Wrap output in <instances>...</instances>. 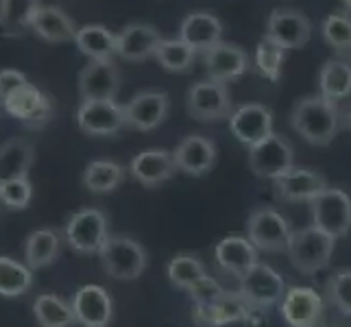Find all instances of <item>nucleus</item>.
Returning a JSON list of instances; mask_svg holds the SVG:
<instances>
[{
	"mask_svg": "<svg viewBox=\"0 0 351 327\" xmlns=\"http://www.w3.org/2000/svg\"><path fill=\"white\" fill-rule=\"evenodd\" d=\"M290 125L306 142L314 147H328L336 138L341 127V112L338 105L323 99V96H306L299 99L290 114Z\"/></svg>",
	"mask_w": 351,
	"mask_h": 327,
	"instance_id": "1",
	"label": "nucleus"
},
{
	"mask_svg": "<svg viewBox=\"0 0 351 327\" xmlns=\"http://www.w3.org/2000/svg\"><path fill=\"white\" fill-rule=\"evenodd\" d=\"M336 240L317 227H304L290 234L286 253L293 266L304 275H314L330 264Z\"/></svg>",
	"mask_w": 351,
	"mask_h": 327,
	"instance_id": "2",
	"label": "nucleus"
},
{
	"mask_svg": "<svg viewBox=\"0 0 351 327\" xmlns=\"http://www.w3.org/2000/svg\"><path fill=\"white\" fill-rule=\"evenodd\" d=\"M101 264L105 273L114 277V280L131 282L147 269V251L140 242L125 238V236H110V240L105 242L101 249Z\"/></svg>",
	"mask_w": 351,
	"mask_h": 327,
	"instance_id": "3",
	"label": "nucleus"
},
{
	"mask_svg": "<svg viewBox=\"0 0 351 327\" xmlns=\"http://www.w3.org/2000/svg\"><path fill=\"white\" fill-rule=\"evenodd\" d=\"M312 225L332 236L334 240L351 232V197L341 188L323 190L317 199L310 201Z\"/></svg>",
	"mask_w": 351,
	"mask_h": 327,
	"instance_id": "4",
	"label": "nucleus"
},
{
	"mask_svg": "<svg viewBox=\"0 0 351 327\" xmlns=\"http://www.w3.org/2000/svg\"><path fill=\"white\" fill-rule=\"evenodd\" d=\"M186 109L190 118L199 120V123H214V120L229 118L234 114V103L227 83L214 79H203L195 83L188 90Z\"/></svg>",
	"mask_w": 351,
	"mask_h": 327,
	"instance_id": "5",
	"label": "nucleus"
},
{
	"mask_svg": "<svg viewBox=\"0 0 351 327\" xmlns=\"http://www.w3.org/2000/svg\"><path fill=\"white\" fill-rule=\"evenodd\" d=\"M295 166V151L290 142L280 136L271 133L269 138L249 147V168L256 177L262 179H280L284 173H288Z\"/></svg>",
	"mask_w": 351,
	"mask_h": 327,
	"instance_id": "6",
	"label": "nucleus"
},
{
	"mask_svg": "<svg viewBox=\"0 0 351 327\" xmlns=\"http://www.w3.org/2000/svg\"><path fill=\"white\" fill-rule=\"evenodd\" d=\"M240 282V295L249 306L256 308H271L275 304H282L286 295V284L282 275L273 271L266 264H256L245 275L238 277Z\"/></svg>",
	"mask_w": 351,
	"mask_h": 327,
	"instance_id": "7",
	"label": "nucleus"
},
{
	"mask_svg": "<svg viewBox=\"0 0 351 327\" xmlns=\"http://www.w3.org/2000/svg\"><path fill=\"white\" fill-rule=\"evenodd\" d=\"M290 227L288 221L271 208L253 210L247 221V238L253 242L258 251L266 253H280L286 251L290 240Z\"/></svg>",
	"mask_w": 351,
	"mask_h": 327,
	"instance_id": "8",
	"label": "nucleus"
},
{
	"mask_svg": "<svg viewBox=\"0 0 351 327\" xmlns=\"http://www.w3.org/2000/svg\"><path fill=\"white\" fill-rule=\"evenodd\" d=\"M68 245L79 253H101L103 245L110 240L107 218L101 210H81L66 225Z\"/></svg>",
	"mask_w": 351,
	"mask_h": 327,
	"instance_id": "9",
	"label": "nucleus"
},
{
	"mask_svg": "<svg viewBox=\"0 0 351 327\" xmlns=\"http://www.w3.org/2000/svg\"><path fill=\"white\" fill-rule=\"evenodd\" d=\"M264 38L273 40L286 51L304 48L312 38V24L299 9H273L266 20Z\"/></svg>",
	"mask_w": 351,
	"mask_h": 327,
	"instance_id": "10",
	"label": "nucleus"
},
{
	"mask_svg": "<svg viewBox=\"0 0 351 327\" xmlns=\"http://www.w3.org/2000/svg\"><path fill=\"white\" fill-rule=\"evenodd\" d=\"M77 125L88 136H114L127 127L125 105H118L116 101H81Z\"/></svg>",
	"mask_w": 351,
	"mask_h": 327,
	"instance_id": "11",
	"label": "nucleus"
},
{
	"mask_svg": "<svg viewBox=\"0 0 351 327\" xmlns=\"http://www.w3.org/2000/svg\"><path fill=\"white\" fill-rule=\"evenodd\" d=\"M5 112L9 116L18 118L20 123H24L31 129H40L44 127L53 116V103L51 99L33 86V83H27L24 88H20L18 92H14L9 99L3 103Z\"/></svg>",
	"mask_w": 351,
	"mask_h": 327,
	"instance_id": "12",
	"label": "nucleus"
},
{
	"mask_svg": "<svg viewBox=\"0 0 351 327\" xmlns=\"http://www.w3.org/2000/svg\"><path fill=\"white\" fill-rule=\"evenodd\" d=\"M168 109H171V99H168L166 92L160 90L138 92L125 105L127 127L136 131H153L166 120Z\"/></svg>",
	"mask_w": 351,
	"mask_h": 327,
	"instance_id": "13",
	"label": "nucleus"
},
{
	"mask_svg": "<svg viewBox=\"0 0 351 327\" xmlns=\"http://www.w3.org/2000/svg\"><path fill=\"white\" fill-rule=\"evenodd\" d=\"M280 314L288 327H319L323 317V299L314 288L295 286L286 290Z\"/></svg>",
	"mask_w": 351,
	"mask_h": 327,
	"instance_id": "14",
	"label": "nucleus"
},
{
	"mask_svg": "<svg viewBox=\"0 0 351 327\" xmlns=\"http://www.w3.org/2000/svg\"><path fill=\"white\" fill-rule=\"evenodd\" d=\"M120 86V70L114 62H90L79 72V94L83 101H116Z\"/></svg>",
	"mask_w": 351,
	"mask_h": 327,
	"instance_id": "15",
	"label": "nucleus"
},
{
	"mask_svg": "<svg viewBox=\"0 0 351 327\" xmlns=\"http://www.w3.org/2000/svg\"><path fill=\"white\" fill-rule=\"evenodd\" d=\"M72 312L83 327H107L112 321L114 304L110 293L99 284L81 286L72 297Z\"/></svg>",
	"mask_w": 351,
	"mask_h": 327,
	"instance_id": "16",
	"label": "nucleus"
},
{
	"mask_svg": "<svg viewBox=\"0 0 351 327\" xmlns=\"http://www.w3.org/2000/svg\"><path fill=\"white\" fill-rule=\"evenodd\" d=\"M229 129H232L238 142L253 147V144L262 142L273 133V114L269 107L258 103L240 105L229 116Z\"/></svg>",
	"mask_w": 351,
	"mask_h": 327,
	"instance_id": "17",
	"label": "nucleus"
},
{
	"mask_svg": "<svg viewBox=\"0 0 351 327\" xmlns=\"http://www.w3.org/2000/svg\"><path fill=\"white\" fill-rule=\"evenodd\" d=\"M203 62H205V70H208L210 79L221 81V83L236 81L251 68L247 51H242L240 46L229 44V42H219L216 46H212L210 51H205Z\"/></svg>",
	"mask_w": 351,
	"mask_h": 327,
	"instance_id": "18",
	"label": "nucleus"
},
{
	"mask_svg": "<svg viewBox=\"0 0 351 327\" xmlns=\"http://www.w3.org/2000/svg\"><path fill=\"white\" fill-rule=\"evenodd\" d=\"M162 42L164 35L151 24L131 22L118 33V57L125 62H144V59L155 57Z\"/></svg>",
	"mask_w": 351,
	"mask_h": 327,
	"instance_id": "19",
	"label": "nucleus"
},
{
	"mask_svg": "<svg viewBox=\"0 0 351 327\" xmlns=\"http://www.w3.org/2000/svg\"><path fill=\"white\" fill-rule=\"evenodd\" d=\"M177 171L201 177L212 171L216 162V144L203 136H186L173 151Z\"/></svg>",
	"mask_w": 351,
	"mask_h": 327,
	"instance_id": "20",
	"label": "nucleus"
},
{
	"mask_svg": "<svg viewBox=\"0 0 351 327\" xmlns=\"http://www.w3.org/2000/svg\"><path fill=\"white\" fill-rule=\"evenodd\" d=\"M328 181L317 171L310 168H297L293 166L288 173H284L280 179H275V190L284 201L310 203L312 199H317L323 190H328Z\"/></svg>",
	"mask_w": 351,
	"mask_h": 327,
	"instance_id": "21",
	"label": "nucleus"
},
{
	"mask_svg": "<svg viewBox=\"0 0 351 327\" xmlns=\"http://www.w3.org/2000/svg\"><path fill=\"white\" fill-rule=\"evenodd\" d=\"M129 173L133 175V179L140 181L142 186L155 188L177 173L175 157L166 149H147L131 160Z\"/></svg>",
	"mask_w": 351,
	"mask_h": 327,
	"instance_id": "22",
	"label": "nucleus"
},
{
	"mask_svg": "<svg viewBox=\"0 0 351 327\" xmlns=\"http://www.w3.org/2000/svg\"><path fill=\"white\" fill-rule=\"evenodd\" d=\"M31 31L51 44H66L75 42L79 27L75 24L62 7L55 5H42L31 20Z\"/></svg>",
	"mask_w": 351,
	"mask_h": 327,
	"instance_id": "23",
	"label": "nucleus"
},
{
	"mask_svg": "<svg viewBox=\"0 0 351 327\" xmlns=\"http://www.w3.org/2000/svg\"><path fill=\"white\" fill-rule=\"evenodd\" d=\"M223 38V22L210 11H195L184 18L179 27V40H184L195 51H210Z\"/></svg>",
	"mask_w": 351,
	"mask_h": 327,
	"instance_id": "24",
	"label": "nucleus"
},
{
	"mask_svg": "<svg viewBox=\"0 0 351 327\" xmlns=\"http://www.w3.org/2000/svg\"><path fill=\"white\" fill-rule=\"evenodd\" d=\"M214 260L225 273L240 277L258 264V249L245 236H227L216 245Z\"/></svg>",
	"mask_w": 351,
	"mask_h": 327,
	"instance_id": "25",
	"label": "nucleus"
},
{
	"mask_svg": "<svg viewBox=\"0 0 351 327\" xmlns=\"http://www.w3.org/2000/svg\"><path fill=\"white\" fill-rule=\"evenodd\" d=\"M35 162V149L29 140L11 138L0 144V184L24 179Z\"/></svg>",
	"mask_w": 351,
	"mask_h": 327,
	"instance_id": "26",
	"label": "nucleus"
},
{
	"mask_svg": "<svg viewBox=\"0 0 351 327\" xmlns=\"http://www.w3.org/2000/svg\"><path fill=\"white\" fill-rule=\"evenodd\" d=\"M75 44L90 62H114V57L118 55V35H114L103 24L81 27Z\"/></svg>",
	"mask_w": 351,
	"mask_h": 327,
	"instance_id": "27",
	"label": "nucleus"
},
{
	"mask_svg": "<svg viewBox=\"0 0 351 327\" xmlns=\"http://www.w3.org/2000/svg\"><path fill=\"white\" fill-rule=\"evenodd\" d=\"M319 90L323 99L332 103L351 96V64L343 59H328L319 72Z\"/></svg>",
	"mask_w": 351,
	"mask_h": 327,
	"instance_id": "28",
	"label": "nucleus"
},
{
	"mask_svg": "<svg viewBox=\"0 0 351 327\" xmlns=\"http://www.w3.org/2000/svg\"><path fill=\"white\" fill-rule=\"evenodd\" d=\"M40 7V0H0V33L18 38L31 29V20Z\"/></svg>",
	"mask_w": 351,
	"mask_h": 327,
	"instance_id": "29",
	"label": "nucleus"
},
{
	"mask_svg": "<svg viewBox=\"0 0 351 327\" xmlns=\"http://www.w3.org/2000/svg\"><path fill=\"white\" fill-rule=\"evenodd\" d=\"M125 179V168L112 160H94L83 171V186L94 195L116 190Z\"/></svg>",
	"mask_w": 351,
	"mask_h": 327,
	"instance_id": "30",
	"label": "nucleus"
},
{
	"mask_svg": "<svg viewBox=\"0 0 351 327\" xmlns=\"http://www.w3.org/2000/svg\"><path fill=\"white\" fill-rule=\"evenodd\" d=\"M59 256V238L51 229H38L27 238L24 245V260L31 271L44 269V266L53 264Z\"/></svg>",
	"mask_w": 351,
	"mask_h": 327,
	"instance_id": "31",
	"label": "nucleus"
},
{
	"mask_svg": "<svg viewBox=\"0 0 351 327\" xmlns=\"http://www.w3.org/2000/svg\"><path fill=\"white\" fill-rule=\"evenodd\" d=\"M33 312L42 327H70L77 323L72 304H66L57 295H40L33 304Z\"/></svg>",
	"mask_w": 351,
	"mask_h": 327,
	"instance_id": "32",
	"label": "nucleus"
},
{
	"mask_svg": "<svg viewBox=\"0 0 351 327\" xmlns=\"http://www.w3.org/2000/svg\"><path fill=\"white\" fill-rule=\"evenodd\" d=\"M33 286V271L7 256H0V297H20Z\"/></svg>",
	"mask_w": 351,
	"mask_h": 327,
	"instance_id": "33",
	"label": "nucleus"
},
{
	"mask_svg": "<svg viewBox=\"0 0 351 327\" xmlns=\"http://www.w3.org/2000/svg\"><path fill=\"white\" fill-rule=\"evenodd\" d=\"M205 277H208V273H205L203 262L195 256H188V253L175 256L171 264H168V280L181 290H190L201 280H205Z\"/></svg>",
	"mask_w": 351,
	"mask_h": 327,
	"instance_id": "34",
	"label": "nucleus"
},
{
	"mask_svg": "<svg viewBox=\"0 0 351 327\" xmlns=\"http://www.w3.org/2000/svg\"><path fill=\"white\" fill-rule=\"evenodd\" d=\"M155 59L168 72H186L197 59V51L184 40H164L155 53Z\"/></svg>",
	"mask_w": 351,
	"mask_h": 327,
	"instance_id": "35",
	"label": "nucleus"
},
{
	"mask_svg": "<svg viewBox=\"0 0 351 327\" xmlns=\"http://www.w3.org/2000/svg\"><path fill=\"white\" fill-rule=\"evenodd\" d=\"M284 59H286V48L275 44L269 38L260 40V44L256 48V66L262 77L271 79V81H280Z\"/></svg>",
	"mask_w": 351,
	"mask_h": 327,
	"instance_id": "36",
	"label": "nucleus"
},
{
	"mask_svg": "<svg viewBox=\"0 0 351 327\" xmlns=\"http://www.w3.org/2000/svg\"><path fill=\"white\" fill-rule=\"evenodd\" d=\"M323 40L334 51H351V16L332 14L323 22Z\"/></svg>",
	"mask_w": 351,
	"mask_h": 327,
	"instance_id": "37",
	"label": "nucleus"
},
{
	"mask_svg": "<svg viewBox=\"0 0 351 327\" xmlns=\"http://www.w3.org/2000/svg\"><path fill=\"white\" fill-rule=\"evenodd\" d=\"M325 290H328L330 304L345 317H351V269L334 273Z\"/></svg>",
	"mask_w": 351,
	"mask_h": 327,
	"instance_id": "38",
	"label": "nucleus"
},
{
	"mask_svg": "<svg viewBox=\"0 0 351 327\" xmlns=\"http://www.w3.org/2000/svg\"><path fill=\"white\" fill-rule=\"evenodd\" d=\"M31 199H33V188L27 177L0 184V201L9 210H24L31 203Z\"/></svg>",
	"mask_w": 351,
	"mask_h": 327,
	"instance_id": "39",
	"label": "nucleus"
},
{
	"mask_svg": "<svg viewBox=\"0 0 351 327\" xmlns=\"http://www.w3.org/2000/svg\"><path fill=\"white\" fill-rule=\"evenodd\" d=\"M188 293L199 308H205V306H212L216 299H221L225 295V290L221 288L219 282L212 280V277H205L197 286H192Z\"/></svg>",
	"mask_w": 351,
	"mask_h": 327,
	"instance_id": "40",
	"label": "nucleus"
},
{
	"mask_svg": "<svg viewBox=\"0 0 351 327\" xmlns=\"http://www.w3.org/2000/svg\"><path fill=\"white\" fill-rule=\"evenodd\" d=\"M27 77L20 70H0V103H5L14 92L27 86Z\"/></svg>",
	"mask_w": 351,
	"mask_h": 327,
	"instance_id": "41",
	"label": "nucleus"
},
{
	"mask_svg": "<svg viewBox=\"0 0 351 327\" xmlns=\"http://www.w3.org/2000/svg\"><path fill=\"white\" fill-rule=\"evenodd\" d=\"M347 125H349V129H351V109L347 112Z\"/></svg>",
	"mask_w": 351,
	"mask_h": 327,
	"instance_id": "42",
	"label": "nucleus"
},
{
	"mask_svg": "<svg viewBox=\"0 0 351 327\" xmlns=\"http://www.w3.org/2000/svg\"><path fill=\"white\" fill-rule=\"evenodd\" d=\"M343 3H345V7H347V9L351 11V0H343Z\"/></svg>",
	"mask_w": 351,
	"mask_h": 327,
	"instance_id": "43",
	"label": "nucleus"
},
{
	"mask_svg": "<svg viewBox=\"0 0 351 327\" xmlns=\"http://www.w3.org/2000/svg\"><path fill=\"white\" fill-rule=\"evenodd\" d=\"M323 327H332V325H323Z\"/></svg>",
	"mask_w": 351,
	"mask_h": 327,
	"instance_id": "44",
	"label": "nucleus"
}]
</instances>
